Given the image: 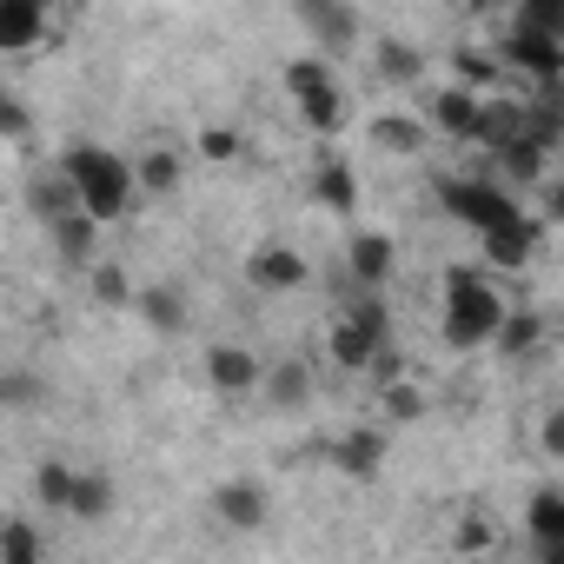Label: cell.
<instances>
[{
	"mask_svg": "<svg viewBox=\"0 0 564 564\" xmlns=\"http://www.w3.org/2000/svg\"><path fill=\"white\" fill-rule=\"evenodd\" d=\"M87 286H94V300H100V306H133V279H127L113 259L87 265Z\"/></svg>",
	"mask_w": 564,
	"mask_h": 564,
	"instance_id": "31",
	"label": "cell"
},
{
	"mask_svg": "<svg viewBox=\"0 0 564 564\" xmlns=\"http://www.w3.org/2000/svg\"><path fill=\"white\" fill-rule=\"evenodd\" d=\"M133 313H140V326H147V333L173 339V333H186L193 300H186L180 279H153V286H133Z\"/></svg>",
	"mask_w": 564,
	"mask_h": 564,
	"instance_id": "11",
	"label": "cell"
},
{
	"mask_svg": "<svg viewBox=\"0 0 564 564\" xmlns=\"http://www.w3.org/2000/svg\"><path fill=\"white\" fill-rule=\"evenodd\" d=\"M419 67H425V54H419L412 41H386V47H379V74H386L392 87H399V80H419Z\"/></svg>",
	"mask_w": 564,
	"mask_h": 564,
	"instance_id": "32",
	"label": "cell"
},
{
	"mask_svg": "<svg viewBox=\"0 0 564 564\" xmlns=\"http://www.w3.org/2000/svg\"><path fill=\"white\" fill-rule=\"evenodd\" d=\"M346 265H352V279H359L366 293H379L386 279H392V265H399V239L392 232H352Z\"/></svg>",
	"mask_w": 564,
	"mask_h": 564,
	"instance_id": "16",
	"label": "cell"
},
{
	"mask_svg": "<svg viewBox=\"0 0 564 564\" xmlns=\"http://www.w3.org/2000/svg\"><path fill=\"white\" fill-rule=\"evenodd\" d=\"M54 34L47 0H0V54H34Z\"/></svg>",
	"mask_w": 564,
	"mask_h": 564,
	"instance_id": "12",
	"label": "cell"
},
{
	"mask_svg": "<svg viewBox=\"0 0 564 564\" xmlns=\"http://www.w3.org/2000/svg\"><path fill=\"white\" fill-rule=\"evenodd\" d=\"M452 551H458V557H485V551H498V524H491L485 511H465V518L452 524Z\"/></svg>",
	"mask_w": 564,
	"mask_h": 564,
	"instance_id": "29",
	"label": "cell"
},
{
	"mask_svg": "<svg viewBox=\"0 0 564 564\" xmlns=\"http://www.w3.org/2000/svg\"><path fill=\"white\" fill-rule=\"evenodd\" d=\"M34 399H41L34 372H0V405H34Z\"/></svg>",
	"mask_w": 564,
	"mask_h": 564,
	"instance_id": "35",
	"label": "cell"
},
{
	"mask_svg": "<svg viewBox=\"0 0 564 564\" xmlns=\"http://www.w3.org/2000/svg\"><path fill=\"white\" fill-rule=\"evenodd\" d=\"M379 412H386V425H419L425 412H432V399H425V386L419 379H379Z\"/></svg>",
	"mask_w": 564,
	"mask_h": 564,
	"instance_id": "23",
	"label": "cell"
},
{
	"mask_svg": "<svg viewBox=\"0 0 564 564\" xmlns=\"http://www.w3.org/2000/svg\"><path fill=\"white\" fill-rule=\"evenodd\" d=\"M259 379H265V359H259L252 346H239V339L206 346V386H213L219 399H252Z\"/></svg>",
	"mask_w": 564,
	"mask_h": 564,
	"instance_id": "8",
	"label": "cell"
},
{
	"mask_svg": "<svg viewBox=\"0 0 564 564\" xmlns=\"http://www.w3.org/2000/svg\"><path fill=\"white\" fill-rule=\"evenodd\" d=\"M538 564H564V551H538Z\"/></svg>",
	"mask_w": 564,
	"mask_h": 564,
	"instance_id": "36",
	"label": "cell"
},
{
	"mask_svg": "<svg viewBox=\"0 0 564 564\" xmlns=\"http://www.w3.org/2000/svg\"><path fill=\"white\" fill-rule=\"evenodd\" d=\"M54 166L67 173V186H74V199H80V213L94 226H120L127 206L140 199L133 193V160L113 153V147H67Z\"/></svg>",
	"mask_w": 564,
	"mask_h": 564,
	"instance_id": "2",
	"label": "cell"
},
{
	"mask_svg": "<svg viewBox=\"0 0 564 564\" xmlns=\"http://www.w3.org/2000/svg\"><path fill=\"white\" fill-rule=\"evenodd\" d=\"M239 153H246V140L226 133V127H206V133L193 140V160H239Z\"/></svg>",
	"mask_w": 564,
	"mask_h": 564,
	"instance_id": "33",
	"label": "cell"
},
{
	"mask_svg": "<svg viewBox=\"0 0 564 564\" xmlns=\"http://www.w3.org/2000/svg\"><path fill=\"white\" fill-rule=\"evenodd\" d=\"M425 133H445V140H478V120H485V94L471 87H438L425 100Z\"/></svg>",
	"mask_w": 564,
	"mask_h": 564,
	"instance_id": "10",
	"label": "cell"
},
{
	"mask_svg": "<svg viewBox=\"0 0 564 564\" xmlns=\"http://www.w3.org/2000/svg\"><path fill=\"white\" fill-rule=\"evenodd\" d=\"M67 491H74V465H67V458H41V465H34V498H41L47 511H67Z\"/></svg>",
	"mask_w": 564,
	"mask_h": 564,
	"instance_id": "28",
	"label": "cell"
},
{
	"mask_svg": "<svg viewBox=\"0 0 564 564\" xmlns=\"http://www.w3.org/2000/svg\"><path fill=\"white\" fill-rule=\"evenodd\" d=\"M386 346H392L386 300H352V306L333 319V333H326V352H333V366H339V372H372Z\"/></svg>",
	"mask_w": 564,
	"mask_h": 564,
	"instance_id": "5",
	"label": "cell"
},
{
	"mask_svg": "<svg viewBox=\"0 0 564 564\" xmlns=\"http://www.w3.org/2000/svg\"><path fill=\"white\" fill-rule=\"evenodd\" d=\"M544 346V313H505L498 319V333H491V352H505V359H531Z\"/></svg>",
	"mask_w": 564,
	"mask_h": 564,
	"instance_id": "22",
	"label": "cell"
},
{
	"mask_svg": "<svg viewBox=\"0 0 564 564\" xmlns=\"http://www.w3.org/2000/svg\"><path fill=\"white\" fill-rule=\"evenodd\" d=\"M265 518H272V498H265L259 478H226V485H213V524H219V531L252 538V531H265Z\"/></svg>",
	"mask_w": 564,
	"mask_h": 564,
	"instance_id": "7",
	"label": "cell"
},
{
	"mask_svg": "<svg viewBox=\"0 0 564 564\" xmlns=\"http://www.w3.org/2000/svg\"><path fill=\"white\" fill-rule=\"evenodd\" d=\"M432 133H425V120H412V113H379L372 120V147H386V153H419Z\"/></svg>",
	"mask_w": 564,
	"mask_h": 564,
	"instance_id": "26",
	"label": "cell"
},
{
	"mask_svg": "<svg viewBox=\"0 0 564 564\" xmlns=\"http://www.w3.org/2000/svg\"><path fill=\"white\" fill-rule=\"evenodd\" d=\"M259 392H265L279 412H293V405H306V399H313V372H306L300 359H286V366H265Z\"/></svg>",
	"mask_w": 564,
	"mask_h": 564,
	"instance_id": "25",
	"label": "cell"
},
{
	"mask_svg": "<svg viewBox=\"0 0 564 564\" xmlns=\"http://www.w3.org/2000/svg\"><path fill=\"white\" fill-rule=\"evenodd\" d=\"M306 272H313L306 252L286 246V239H272V246H252V252H246V279H252L259 293H300Z\"/></svg>",
	"mask_w": 564,
	"mask_h": 564,
	"instance_id": "9",
	"label": "cell"
},
{
	"mask_svg": "<svg viewBox=\"0 0 564 564\" xmlns=\"http://www.w3.org/2000/svg\"><path fill=\"white\" fill-rule=\"evenodd\" d=\"M524 531H531L538 551H564V491H557V485H538V491H531Z\"/></svg>",
	"mask_w": 564,
	"mask_h": 564,
	"instance_id": "19",
	"label": "cell"
},
{
	"mask_svg": "<svg viewBox=\"0 0 564 564\" xmlns=\"http://www.w3.org/2000/svg\"><path fill=\"white\" fill-rule=\"evenodd\" d=\"M28 206H34V219H41V226H61L67 213H80V199H74V186H67V173H61V166H47V173H34V180H28Z\"/></svg>",
	"mask_w": 564,
	"mask_h": 564,
	"instance_id": "21",
	"label": "cell"
},
{
	"mask_svg": "<svg viewBox=\"0 0 564 564\" xmlns=\"http://www.w3.org/2000/svg\"><path fill=\"white\" fill-rule=\"evenodd\" d=\"M286 94H293V107H300V120L313 127V133H346V120H352V107H346V87H339V67L326 61V54H300V61H286Z\"/></svg>",
	"mask_w": 564,
	"mask_h": 564,
	"instance_id": "3",
	"label": "cell"
},
{
	"mask_svg": "<svg viewBox=\"0 0 564 564\" xmlns=\"http://www.w3.org/2000/svg\"><path fill=\"white\" fill-rule=\"evenodd\" d=\"M505 293H498V279L478 272V265H452L445 272V306H438V339L452 352H485L498 319H505Z\"/></svg>",
	"mask_w": 564,
	"mask_h": 564,
	"instance_id": "1",
	"label": "cell"
},
{
	"mask_svg": "<svg viewBox=\"0 0 564 564\" xmlns=\"http://www.w3.org/2000/svg\"><path fill=\"white\" fill-rule=\"evenodd\" d=\"M491 80H498V61H491L485 47H465V54H452V87L491 94Z\"/></svg>",
	"mask_w": 564,
	"mask_h": 564,
	"instance_id": "30",
	"label": "cell"
},
{
	"mask_svg": "<svg viewBox=\"0 0 564 564\" xmlns=\"http://www.w3.org/2000/svg\"><path fill=\"white\" fill-rule=\"evenodd\" d=\"M478 252H485V265H491V272H518V265H531V252H538V213H524V219H511V226L485 232V239H478Z\"/></svg>",
	"mask_w": 564,
	"mask_h": 564,
	"instance_id": "14",
	"label": "cell"
},
{
	"mask_svg": "<svg viewBox=\"0 0 564 564\" xmlns=\"http://www.w3.org/2000/svg\"><path fill=\"white\" fill-rule=\"evenodd\" d=\"M67 518H80V524H100V518H113V478H107V471H74Z\"/></svg>",
	"mask_w": 564,
	"mask_h": 564,
	"instance_id": "24",
	"label": "cell"
},
{
	"mask_svg": "<svg viewBox=\"0 0 564 564\" xmlns=\"http://www.w3.org/2000/svg\"><path fill=\"white\" fill-rule=\"evenodd\" d=\"M313 206L333 213V219H352V213H359V173H352V160L326 153V160L313 166Z\"/></svg>",
	"mask_w": 564,
	"mask_h": 564,
	"instance_id": "13",
	"label": "cell"
},
{
	"mask_svg": "<svg viewBox=\"0 0 564 564\" xmlns=\"http://www.w3.org/2000/svg\"><path fill=\"white\" fill-rule=\"evenodd\" d=\"M0 564H47V544L28 518H8L0 524Z\"/></svg>",
	"mask_w": 564,
	"mask_h": 564,
	"instance_id": "27",
	"label": "cell"
},
{
	"mask_svg": "<svg viewBox=\"0 0 564 564\" xmlns=\"http://www.w3.org/2000/svg\"><path fill=\"white\" fill-rule=\"evenodd\" d=\"M491 61H498V74L518 67V74L538 80V94H551L557 74H564V34H544V28H531V21L511 14V34H505V47H498Z\"/></svg>",
	"mask_w": 564,
	"mask_h": 564,
	"instance_id": "6",
	"label": "cell"
},
{
	"mask_svg": "<svg viewBox=\"0 0 564 564\" xmlns=\"http://www.w3.org/2000/svg\"><path fill=\"white\" fill-rule=\"evenodd\" d=\"M386 452H392V438H386L379 425H359V432H346V438L333 445V465H339L346 478H359V485H372V478L386 471Z\"/></svg>",
	"mask_w": 564,
	"mask_h": 564,
	"instance_id": "15",
	"label": "cell"
},
{
	"mask_svg": "<svg viewBox=\"0 0 564 564\" xmlns=\"http://www.w3.org/2000/svg\"><path fill=\"white\" fill-rule=\"evenodd\" d=\"M0 140H34V113L14 94H0Z\"/></svg>",
	"mask_w": 564,
	"mask_h": 564,
	"instance_id": "34",
	"label": "cell"
},
{
	"mask_svg": "<svg viewBox=\"0 0 564 564\" xmlns=\"http://www.w3.org/2000/svg\"><path fill=\"white\" fill-rule=\"evenodd\" d=\"M47 239H54V259H61L67 272H87V265H100V226H94L87 213H67L61 226H47Z\"/></svg>",
	"mask_w": 564,
	"mask_h": 564,
	"instance_id": "17",
	"label": "cell"
},
{
	"mask_svg": "<svg viewBox=\"0 0 564 564\" xmlns=\"http://www.w3.org/2000/svg\"><path fill=\"white\" fill-rule=\"evenodd\" d=\"M180 180H186V160L173 147H147L133 160V193L140 199H166V193H180Z\"/></svg>",
	"mask_w": 564,
	"mask_h": 564,
	"instance_id": "18",
	"label": "cell"
},
{
	"mask_svg": "<svg viewBox=\"0 0 564 564\" xmlns=\"http://www.w3.org/2000/svg\"><path fill=\"white\" fill-rule=\"evenodd\" d=\"M300 21L319 34L313 54H326V61H333V47H352V41H359V14H352V8H326V0H306Z\"/></svg>",
	"mask_w": 564,
	"mask_h": 564,
	"instance_id": "20",
	"label": "cell"
},
{
	"mask_svg": "<svg viewBox=\"0 0 564 564\" xmlns=\"http://www.w3.org/2000/svg\"><path fill=\"white\" fill-rule=\"evenodd\" d=\"M438 206H445V213H452L458 226H471L478 239H485V232H498V226H511V219H524L518 193H511L505 180H478V173L438 180Z\"/></svg>",
	"mask_w": 564,
	"mask_h": 564,
	"instance_id": "4",
	"label": "cell"
}]
</instances>
